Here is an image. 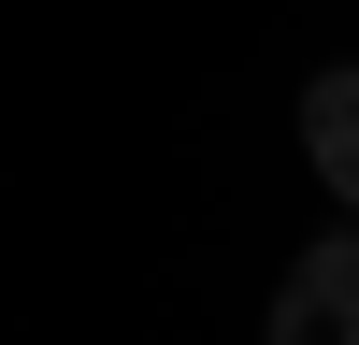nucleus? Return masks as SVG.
Here are the masks:
<instances>
[{
    "mask_svg": "<svg viewBox=\"0 0 359 345\" xmlns=\"http://www.w3.org/2000/svg\"><path fill=\"white\" fill-rule=\"evenodd\" d=\"M273 345H359V230H331V245L287 259V288H273Z\"/></svg>",
    "mask_w": 359,
    "mask_h": 345,
    "instance_id": "f257e3e1",
    "label": "nucleus"
},
{
    "mask_svg": "<svg viewBox=\"0 0 359 345\" xmlns=\"http://www.w3.org/2000/svg\"><path fill=\"white\" fill-rule=\"evenodd\" d=\"M302 158H316V187L359 216V72H316L302 86Z\"/></svg>",
    "mask_w": 359,
    "mask_h": 345,
    "instance_id": "f03ea898",
    "label": "nucleus"
}]
</instances>
